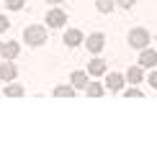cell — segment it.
Returning a JSON list of instances; mask_svg holds the SVG:
<instances>
[{
  "mask_svg": "<svg viewBox=\"0 0 157 146\" xmlns=\"http://www.w3.org/2000/svg\"><path fill=\"white\" fill-rule=\"evenodd\" d=\"M0 49H3V41H0Z\"/></svg>",
  "mask_w": 157,
  "mask_h": 146,
  "instance_id": "obj_23",
  "label": "cell"
},
{
  "mask_svg": "<svg viewBox=\"0 0 157 146\" xmlns=\"http://www.w3.org/2000/svg\"><path fill=\"white\" fill-rule=\"evenodd\" d=\"M116 3H119L121 8H132V5H134V0H116Z\"/></svg>",
  "mask_w": 157,
  "mask_h": 146,
  "instance_id": "obj_20",
  "label": "cell"
},
{
  "mask_svg": "<svg viewBox=\"0 0 157 146\" xmlns=\"http://www.w3.org/2000/svg\"><path fill=\"white\" fill-rule=\"evenodd\" d=\"M103 44H106V36H103V34H90L88 41H85V46H88L93 54H98V51L103 49Z\"/></svg>",
  "mask_w": 157,
  "mask_h": 146,
  "instance_id": "obj_6",
  "label": "cell"
},
{
  "mask_svg": "<svg viewBox=\"0 0 157 146\" xmlns=\"http://www.w3.org/2000/svg\"><path fill=\"white\" fill-rule=\"evenodd\" d=\"M72 95H75V87H70V85L54 87V97H72Z\"/></svg>",
  "mask_w": 157,
  "mask_h": 146,
  "instance_id": "obj_14",
  "label": "cell"
},
{
  "mask_svg": "<svg viewBox=\"0 0 157 146\" xmlns=\"http://www.w3.org/2000/svg\"><path fill=\"white\" fill-rule=\"evenodd\" d=\"M8 28H10L8 18H5V16H0V34H3V31H8Z\"/></svg>",
  "mask_w": 157,
  "mask_h": 146,
  "instance_id": "obj_19",
  "label": "cell"
},
{
  "mask_svg": "<svg viewBox=\"0 0 157 146\" xmlns=\"http://www.w3.org/2000/svg\"><path fill=\"white\" fill-rule=\"evenodd\" d=\"M98 10H101V13H111V10H113L116 8V0H98Z\"/></svg>",
  "mask_w": 157,
  "mask_h": 146,
  "instance_id": "obj_15",
  "label": "cell"
},
{
  "mask_svg": "<svg viewBox=\"0 0 157 146\" xmlns=\"http://www.w3.org/2000/svg\"><path fill=\"white\" fill-rule=\"evenodd\" d=\"M47 3H52V5H59V3H62V0H47Z\"/></svg>",
  "mask_w": 157,
  "mask_h": 146,
  "instance_id": "obj_22",
  "label": "cell"
},
{
  "mask_svg": "<svg viewBox=\"0 0 157 146\" xmlns=\"http://www.w3.org/2000/svg\"><path fill=\"white\" fill-rule=\"evenodd\" d=\"M5 95H8V97H21L23 95V87H21V85H8V87H5Z\"/></svg>",
  "mask_w": 157,
  "mask_h": 146,
  "instance_id": "obj_16",
  "label": "cell"
},
{
  "mask_svg": "<svg viewBox=\"0 0 157 146\" xmlns=\"http://www.w3.org/2000/svg\"><path fill=\"white\" fill-rule=\"evenodd\" d=\"M23 41L29 46H41L47 41V28H44V26H29V28L23 31Z\"/></svg>",
  "mask_w": 157,
  "mask_h": 146,
  "instance_id": "obj_1",
  "label": "cell"
},
{
  "mask_svg": "<svg viewBox=\"0 0 157 146\" xmlns=\"http://www.w3.org/2000/svg\"><path fill=\"white\" fill-rule=\"evenodd\" d=\"M64 44H67V46H80L82 44V34L77 28H70L67 34H64Z\"/></svg>",
  "mask_w": 157,
  "mask_h": 146,
  "instance_id": "obj_9",
  "label": "cell"
},
{
  "mask_svg": "<svg viewBox=\"0 0 157 146\" xmlns=\"http://www.w3.org/2000/svg\"><path fill=\"white\" fill-rule=\"evenodd\" d=\"M88 75H95V77L106 75V62H103V59H93V62L88 64Z\"/></svg>",
  "mask_w": 157,
  "mask_h": 146,
  "instance_id": "obj_10",
  "label": "cell"
},
{
  "mask_svg": "<svg viewBox=\"0 0 157 146\" xmlns=\"http://www.w3.org/2000/svg\"><path fill=\"white\" fill-rule=\"evenodd\" d=\"M124 95H126V97H142V90H139V87H129Z\"/></svg>",
  "mask_w": 157,
  "mask_h": 146,
  "instance_id": "obj_18",
  "label": "cell"
},
{
  "mask_svg": "<svg viewBox=\"0 0 157 146\" xmlns=\"http://www.w3.org/2000/svg\"><path fill=\"white\" fill-rule=\"evenodd\" d=\"M70 82H72V87H85L88 85V72H72V77H70Z\"/></svg>",
  "mask_w": 157,
  "mask_h": 146,
  "instance_id": "obj_11",
  "label": "cell"
},
{
  "mask_svg": "<svg viewBox=\"0 0 157 146\" xmlns=\"http://www.w3.org/2000/svg\"><path fill=\"white\" fill-rule=\"evenodd\" d=\"M124 82H126V77H124V75H119V72H106V87L111 92L124 90Z\"/></svg>",
  "mask_w": 157,
  "mask_h": 146,
  "instance_id": "obj_3",
  "label": "cell"
},
{
  "mask_svg": "<svg viewBox=\"0 0 157 146\" xmlns=\"http://www.w3.org/2000/svg\"><path fill=\"white\" fill-rule=\"evenodd\" d=\"M149 85L157 90V72H152V75H149Z\"/></svg>",
  "mask_w": 157,
  "mask_h": 146,
  "instance_id": "obj_21",
  "label": "cell"
},
{
  "mask_svg": "<svg viewBox=\"0 0 157 146\" xmlns=\"http://www.w3.org/2000/svg\"><path fill=\"white\" fill-rule=\"evenodd\" d=\"M126 82H142V69L139 67H129V72H126Z\"/></svg>",
  "mask_w": 157,
  "mask_h": 146,
  "instance_id": "obj_13",
  "label": "cell"
},
{
  "mask_svg": "<svg viewBox=\"0 0 157 146\" xmlns=\"http://www.w3.org/2000/svg\"><path fill=\"white\" fill-rule=\"evenodd\" d=\"M18 75V69H16V64L10 62V59H5L3 64H0V79H5V82H13Z\"/></svg>",
  "mask_w": 157,
  "mask_h": 146,
  "instance_id": "obj_5",
  "label": "cell"
},
{
  "mask_svg": "<svg viewBox=\"0 0 157 146\" xmlns=\"http://www.w3.org/2000/svg\"><path fill=\"white\" fill-rule=\"evenodd\" d=\"M64 21H67V13H64V10H49L47 13V26H49V28H62V26H64Z\"/></svg>",
  "mask_w": 157,
  "mask_h": 146,
  "instance_id": "obj_4",
  "label": "cell"
},
{
  "mask_svg": "<svg viewBox=\"0 0 157 146\" xmlns=\"http://www.w3.org/2000/svg\"><path fill=\"white\" fill-rule=\"evenodd\" d=\"M85 92H88L90 97H101L103 95V85L101 82H88L85 85Z\"/></svg>",
  "mask_w": 157,
  "mask_h": 146,
  "instance_id": "obj_12",
  "label": "cell"
},
{
  "mask_svg": "<svg viewBox=\"0 0 157 146\" xmlns=\"http://www.w3.org/2000/svg\"><path fill=\"white\" fill-rule=\"evenodd\" d=\"M139 64H142V67H155V64H157V51H152V49H142Z\"/></svg>",
  "mask_w": 157,
  "mask_h": 146,
  "instance_id": "obj_8",
  "label": "cell"
},
{
  "mask_svg": "<svg viewBox=\"0 0 157 146\" xmlns=\"http://www.w3.org/2000/svg\"><path fill=\"white\" fill-rule=\"evenodd\" d=\"M18 51H21V46H18V41H8V44H3V49H0V54H3L5 59H16L18 57Z\"/></svg>",
  "mask_w": 157,
  "mask_h": 146,
  "instance_id": "obj_7",
  "label": "cell"
},
{
  "mask_svg": "<svg viewBox=\"0 0 157 146\" xmlns=\"http://www.w3.org/2000/svg\"><path fill=\"white\" fill-rule=\"evenodd\" d=\"M5 8H8V10H21L23 8V0H5Z\"/></svg>",
  "mask_w": 157,
  "mask_h": 146,
  "instance_id": "obj_17",
  "label": "cell"
},
{
  "mask_svg": "<svg viewBox=\"0 0 157 146\" xmlns=\"http://www.w3.org/2000/svg\"><path fill=\"white\" fill-rule=\"evenodd\" d=\"M149 31L147 28H134V31H129V44L134 46V49H147V44H149Z\"/></svg>",
  "mask_w": 157,
  "mask_h": 146,
  "instance_id": "obj_2",
  "label": "cell"
}]
</instances>
